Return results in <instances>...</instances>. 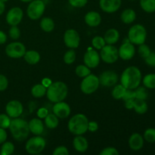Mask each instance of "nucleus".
I'll use <instances>...</instances> for the list:
<instances>
[{"mask_svg":"<svg viewBox=\"0 0 155 155\" xmlns=\"http://www.w3.org/2000/svg\"><path fill=\"white\" fill-rule=\"evenodd\" d=\"M126 88L122 84L117 85L112 90V96L115 99H122L126 92Z\"/></svg>","mask_w":155,"mask_h":155,"instance_id":"obj_32","label":"nucleus"},{"mask_svg":"<svg viewBox=\"0 0 155 155\" xmlns=\"http://www.w3.org/2000/svg\"><path fill=\"white\" fill-rule=\"evenodd\" d=\"M99 79L95 74H89L83 78L80 84V89L86 95L95 92L99 87Z\"/></svg>","mask_w":155,"mask_h":155,"instance_id":"obj_7","label":"nucleus"},{"mask_svg":"<svg viewBox=\"0 0 155 155\" xmlns=\"http://www.w3.org/2000/svg\"><path fill=\"white\" fill-rule=\"evenodd\" d=\"M147 37V31L145 27L141 24H135L128 32V39L131 43L141 45L145 43Z\"/></svg>","mask_w":155,"mask_h":155,"instance_id":"obj_5","label":"nucleus"},{"mask_svg":"<svg viewBox=\"0 0 155 155\" xmlns=\"http://www.w3.org/2000/svg\"><path fill=\"white\" fill-rule=\"evenodd\" d=\"M46 142L40 136H36L29 139L25 145V149L30 154H39L45 149Z\"/></svg>","mask_w":155,"mask_h":155,"instance_id":"obj_6","label":"nucleus"},{"mask_svg":"<svg viewBox=\"0 0 155 155\" xmlns=\"http://www.w3.org/2000/svg\"><path fill=\"white\" fill-rule=\"evenodd\" d=\"M121 21L124 24H132L136 18V14L134 10L131 8H127L124 10L121 14Z\"/></svg>","mask_w":155,"mask_h":155,"instance_id":"obj_25","label":"nucleus"},{"mask_svg":"<svg viewBox=\"0 0 155 155\" xmlns=\"http://www.w3.org/2000/svg\"><path fill=\"white\" fill-rule=\"evenodd\" d=\"M51 83H52V82L51 81V80H50V79L45 78L43 80H42V84L44 86H45V87H46V88H48V86H49L51 84Z\"/></svg>","mask_w":155,"mask_h":155,"instance_id":"obj_53","label":"nucleus"},{"mask_svg":"<svg viewBox=\"0 0 155 155\" xmlns=\"http://www.w3.org/2000/svg\"><path fill=\"white\" fill-rule=\"evenodd\" d=\"M135 52H136V49H135L134 45L129 40L124 42L118 50L119 57L124 61L130 60L133 58Z\"/></svg>","mask_w":155,"mask_h":155,"instance_id":"obj_16","label":"nucleus"},{"mask_svg":"<svg viewBox=\"0 0 155 155\" xmlns=\"http://www.w3.org/2000/svg\"><path fill=\"white\" fill-rule=\"evenodd\" d=\"M28 124L30 132L35 136H40L43 133L44 125L40 118H33Z\"/></svg>","mask_w":155,"mask_h":155,"instance_id":"obj_20","label":"nucleus"},{"mask_svg":"<svg viewBox=\"0 0 155 155\" xmlns=\"http://www.w3.org/2000/svg\"><path fill=\"white\" fill-rule=\"evenodd\" d=\"M135 98H136V94H135L134 89H126V92L125 93H124V97H123L122 99L124 100V101H127V100L135 99Z\"/></svg>","mask_w":155,"mask_h":155,"instance_id":"obj_44","label":"nucleus"},{"mask_svg":"<svg viewBox=\"0 0 155 155\" xmlns=\"http://www.w3.org/2000/svg\"><path fill=\"white\" fill-rule=\"evenodd\" d=\"M142 8L148 13L155 12V0H140Z\"/></svg>","mask_w":155,"mask_h":155,"instance_id":"obj_30","label":"nucleus"},{"mask_svg":"<svg viewBox=\"0 0 155 155\" xmlns=\"http://www.w3.org/2000/svg\"><path fill=\"white\" fill-rule=\"evenodd\" d=\"M58 117L54 114H48L45 117V124L48 128L54 129L58 126Z\"/></svg>","mask_w":155,"mask_h":155,"instance_id":"obj_27","label":"nucleus"},{"mask_svg":"<svg viewBox=\"0 0 155 155\" xmlns=\"http://www.w3.org/2000/svg\"><path fill=\"white\" fill-rule=\"evenodd\" d=\"M100 84L105 87H111L115 86L119 80L117 74L114 71H105L101 73L98 77Z\"/></svg>","mask_w":155,"mask_h":155,"instance_id":"obj_11","label":"nucleus"},{"mask_svg":"<svg viewBox=\"0 0 155 155\" xmlns=\"http://www.w3.org/2000/svg\"><path fill=\"white\" fill-rule=\"evenodd\" d=\"M9 130L14 139L20 142L27 139L30 134L29 124L21 118L16 117L12 120Z\"/></svg>","mask_w":155,"mask_h":155,"instance_id":"obj_2","label":"nucleus"},{"mask_svg":"<svg viewBox=\"0 0 155 155\" xmlns=\"http://www.w3.org/2000/svg\"><path fill=\"white\" fill-rule=\"evenodd\" d=\"M144 139L149 143H153L155 142V129H147L144 133Z\"/></svg>","mask_w":155,"mask_h":155,"instance_id":"obj_37","label":"nucleus"},{"mask_svg":"<svg viewBox=\"0 0 155 155\" xmlns=\"http://www.w3.org/2000/svg\"><path fill=\"white\" fill-rule=\"evenodd\" d=\"M7 139V133L5 129L0 127V144H2Z\"/></svg>","mask_w":155,"mask_h":155,"instance_id":"obj_50","label":"nucleus"},{"mask_svg":"<svg viewBox=\"0 0 155 155\" xmlns=\"http://www.w3.org/2000/svg\"><path fill=\"white\" fill-rule=\"evenodd\" d=\"M10 118L11 117L8 114H0V127L5 130L9 128L11 120H12Z\"/></svg>","mask_w":155,"mask_h":155,"instance_id":"obj_39","label":"nucleus"},{"mask_svg":"<svg viewBox=\"0 0 155 155\" xmlns=\"http://www.w3.org/2000/svg\"><path fill=\"white\" fill-rule=\"evenodd\" d=\"M125 102V107L127 109H133V102H134V99H130V100H127V101H124Z\"/></svg>","mask_w":155,"mask_h":155,"instance_id":"obj_51","label":"nucleus"},{"mask_svg":"<svg viewBox=\"0 0 155 155\" xmlns=\"http://www.w3.org/2000/svg\"><path fill=\"white\" fill-rule=\"evenodd\" d=\"M48 114V111L46 108L45 107H41L37 111V116L40 119H45V117Z\"/></svg>","mask_w":155,"mask_h":155,"instance_id":"obj_48","label":"nucleus"},{"mask_svg":"<svg viewBox=\"0 0 155 155\" xmlns=\"http://www.w3.org/2000/svg\"><path fill=\"white\" fill-rule=\"evenodd\" d=\"M25 52V46L20 42H11L5 48L6 54L12 58H21L24 57Z\"/></svg>","mask_w":155,"mask_h":155,"instance_id":"obj_10","label":"nucleus"},{"mask_svg":"<svg viewBox=\"0 0 155 155\" xmlns=\"http://www.w3.org/2000/svg\"><path fill=\"white\" fill-rule=\"evenodd\" d=\"M52 154L54 155H68L69 154V151H68V149L66 147L59 146L57 147L54 150Z\"/></svg>","mask_w":155,"mask_h":155,"instance_id":"obj_45","label":"nucleus"},{"mask_svg":"<svg viewBox=\"0 0 155 155\" xmlns=\"http://www.w3.org/2000/svg\"><path fill=\"white\" fill-rule=\"evenodd\" d=\"M129 145L133 151H139L143 148L144 138L139 133H133L129 139Z\"/></svg>","mask_w":155,"mask_h":155,"instance_id":"obj_19","label":"nucleus"},{"mask_svg":"<svg viewBox=\"0 0 155 155\" xmlns=\"http://www.w3.org/2000/svg\"><path fill=\"white\" fill-rule=\"evenodd\" d=\"M47 88L42 84H36L33 86L31 89V94L35 98H42L46 95Z\"/></svg>","mask_w":155,"mask_h":155,"instance_id":"obj_29","label":"nucleus"},{"mask_svg":"<svg viewBox=\"0 0 155 155\" xmlns=\"http://www.w3.org/2000/svg\"><path fill=\"white\" fill-rule=\"evenodd\" d=\"M145 61L148 66L155 67V52H151V51L148 57L145 58Z\"/></svg>","mask_w":155,"mask_h":155,"instance_id":"obj_47","label":"nucleus"},{"mask_svg":"<svg viewBox=\"0 0 155 155\" xmlns=\"http://www.w3.org/2000/svg\"><path fill=\"white\" fill-rule=\"evenodd\" d=\"M98 125L95 121H89V124H88V130L92 133H95L98 130Z\"/></svg>","mask_w":155,"mask_h":155,"instance_id":"obj_49","label":"nucleus"},{"mask_svg":"<svg viewBox=\"0 0 155 155\" xmlns=\"http://www.w3.org/2000/svg\"><path fill=\"white\" fill-rule=\"evenodd\" d=\"M21 1L23 2H30L33 0H21Z\"/></svg>","mask_w":155,"mask_h":155,"instance_id":"obj_55","label":"nucleus"},{"mask_svg":"<svg viewBox=\"0 0 155 155\" xmlns=\"http://www.w3.org/2000/svg\"><path fill=\"white\" fill-rule=\"evenodd\" d=\"M99 5L103 12L114 13L120 8L121 0H100Z\"/></svg>","mask_w":155,"mask_h":155,"instance_id":"obj_18","label":"nucleus"},{"mask_svg":"<svg viewBox=\"0 0 155 155\" xmlns=\"http://www.w3.org/2000/svg\"><path fill=\"white\" fill-rule=\"evenodd\" d=\"M133 109L139 114H144L148 110V104L145 100L135 98L133 102Z\"/></svg>","mask_w":155,"mask_h":155,"instance_id":"obj_26","label":"nucleus"},{"mask_svg":"<svg viewBox=\"0 0 155 155\" xmlns=\"http://www.w3.org/2000/svg\"><path fill=\"white\" fill-rule=\"evenodd\" d=\"M15 151V145L10 142H3V145L1 148L0 154L1 155H10L13 154Z\"/></svg>","mask_w":155,"mask_h":155,"instance_id":"obj_33","label":"nucleus"},{"mask_svg":"<svg viewBox=\"0 0 155 155\" xmlns=\"http://www.w3.org/2000/svg\"><path fill=\"white\" fill-rule=\"evenodd\" d=\"M135 94H136V98L137 99L146 100L148 98V92L146 89L144 87H139L138 86L136 89H134Z\"/></svg>","mask_w":155,"mask_h":155,"instance_id":"obj_38","label":"nucleus"},{"mask_svg":"<svg viewBox=\"0 0 155 155\" xmlns=\"http://www.w3.org/2000/svg\"><path fill=\"white\" fill-rule=\"evenodd\" d=\"M52 110L53 114H54L59 119L67 118L68 117H69L71 112V109L69 104H67L66 102H64L63 101L56 102L53 106Z\"/></svg>","mask_w":155,"mask_h":155,"instance_id":"obj_17","label":"nucleus"},{"mask_svg":"<svg viewBox=\"0 0 155 155\" xmlns=\"http://www.w3.org/2000/svg\"><path fill=\"white\" fill-rule=\"evenodd\" d=\"M142 80V73L135 66H131L124 70L121 74L120 83L126 89H135L139 86Z\"/></svg>","mask_w":155,"mask_h":155,"instance_id":"obj_1","label":"nucleus"},{"mask_svg":"<svg viewBox=\"0 0 155 155\" xmlns=\"http://www.w3.org/2000/svg\"><path fill=\"white\" fill-rule=\"evenodd\" d=\"M40 58L39 53L35 50L26 51L24 55V58L26 61V62L31 65H34L39 63V61H40Z\"/></svg>","mask_w":155,"mask_h":155,"instance_id":"obj_24","label":"nucleus"},{"mask_svg":"<svg viewBox=\"0 0 155 155\" xmlns=\"http://www.w3.org/2000/svg\"><path fill=\"white\" fill-rule=\"evenodd\" d=\"M24 17L23 10L19 7H14L8 12L6 21L10 26H18L21 22Z\"/></svg>","mask_w":155,"mask_h":155,"instance_id":"obj_13","label":"nucleus"},{"mask_svg":"<svg viewBox=\"0 0 155 155\" xmlns=\"http://www.w3.org/2000/svg\"><path fill=\"white\" fill-rule=\"evenodd\" d=\"M40 27L43 31L49 33L54 28V22L51 18H43L40 21Z\"/></svg>","mask_w":155,"mask_h":155,"instance_id":"obj_28","label":"nucleus"},{"mask_svg":"<svg viewBox=\"0 0 155 155\" xmlns=\"http://www.w3.org/2000/svg\"><path fill=\"white\" fill-rule=\"evenodd\" d=\"M101 155H118L119 151L114 147H107L100 152Z\"/></svg>","mask_w":155,"mask_h":155,"instance_id":"obj_42","label":"nucleus"},{"mask_svg":"<svg viewBox=\"0 0 155 155\" xmlns=\"http://www.w3.org/2000/svg\"><path fill=\"white\" fill-rule=\"evenodd\" d=\"M76 57H77V54H76L75 51L73 48H71V50L67 51L64 55V61L67 64H71L75 61Z\"/></svg>","mask_w":155,"mask_h":155,"instance_id":"obj_35","label":"nucleus"},{"mask_svg":"<svg viewBox=\"0 0 155 155\" xmlns=\"http://www.w3.org/2000/svg\"><path fill=\"white\" fill-rule=\"evenodd\" d=\"M143 84L148 89H155V74H147L144 77Z\"/></svg>","mask_w":155,"mask_h":155,"instance_id":"obj_31","label":"nucleus"},{"mask_svg":"<svg viewBox=\"0 0 155 155\" xmlns=\"http://www.w3.org/2000/svg\"><path fill=\"white\" fill-rule=\"evenodd\" d=\"M68 93V89L67 85L61 81H57L51 83V84L47 88L46 95L48 99L51 102H59L66 98Z\"/></svg>","mask_w":155,"mask_h":155,"instance_id":"obj_3","label":"nucleus"},{"mask_svg":"<svg viewBox=\"0 0 155 155\" xmlns=\"http://www.w3.org/2000/svg\"><path fill=\"white\" fill-rule=\"evenodd\" d=\"M85 22L89 27H97L101 24V17L98 12H89L85 16Z\"/></svg>","mask_w":155,"mask_h":155,"instance_id":"obj_21","label":"nucleus"},{"mask_svg":"<svg viewBox=\"0 0 155 155\" xmlns=\"http://www.w3.org/2000/svg\"><path fill=\"white\" fill-rule=\"evenodd\" d=\"M5 110L7 114L11 118L19 117L24 111V107L21 101L17 100L10 101L5 107Z\"/></svg>","mask_w":155,"mask_h":155,"instance_id":"obj_14","label":"nucleus"},{"mask_svg":"<svg viewBox=\"0 0 155 155\" xmlns=\"http://www.w3.org/2000/svg\"><path fill=\"white\" fill-rule=\"evenodd\" d=\"M89 120L83 114H77L73 116L68 122V130L76 136L83 135L88 131Z\"/></svg>","mask_w":155,"mask_h":155,"instance_id":"obj_4","label":"nucleus"},{"mask_svg":"<svg viewBox=\"0 0 155 155\" xmlns=\"http://www.w3.org/2000/svg\"><path fill=\"white\" fill-rule=\"evenodd\" d=\"M5 2L0 1V15L5 12Z\"/></svg>","mask_w":155,"mask_h":155,"instance_id":"obj_54","label":"nucleus"},{"mask_svg":"<svg viewBox=\"0 0 155 155\" xmlns=\"http://www.w3.org/2000/svg\"><path fill=\"white\" fill-rule=\"evenodd\" d=\"M76 74L79 77H81V78H84L86 76H88L89 74H91L90 68H88L86 65L80 64L76 68L75 70Z\"/></svg>","mask_w":155,"mask_h":155,"instance_id":"obj_34","label":"nucleus"},{"mask_svg":"<svg viewBox=\"0 0 155 155\" xmlns=\"http://www.w3.org/2000/svg\"><path fill=\"white\" fill-rule=\"evenodd\" d=\"M132 1H133V0H132Z\"/></svg>","mask_w":155,"mask_h":155,"instance_id":"obj_57","label":"nucleus"},{"mask_svg":"<svg viewBox=\"0 0 155 155\" xmlns=\"http://www.w3.org/2000/svg\"><path fill=\"white\" fill-rule=\"evenodd\" d=\"M0 1L3 2H8V0H0Z\"/></svg>","mask_w":155,"mask_h":155,"instance_id":"obj_56","label":"nucleus"},{"mask_svg":"<svg viewBox=\"0 0 155 155\" xmlns=\"http://www.w3.org/2000/svg\"><path fill=\"white\" fill-rule=\"evenodd\" d=\"M73 145H74V149L80 153H83L86 151L88 148H89L88 141L86 140V138L82 136V135L77 136L74 138V141H73Z\"/></svg>","mask_w":155,"mask_h":155,"instance_id":"obj_22","label":"nucleus"},{"mask_svg":"<svg viewBox=\"0 0 155 155\" xmlns=\"http://www.w3.org/2000/svg\"><path fill=\"white\" fill-rule=\"evenodd\" d=\"M150 53H151V49H150V48L148 47V45H145V43L139 45V54L141 57L145 59V58L148 57V54H149Z\"/></svg>","mask_w":155,"mask_h":155,"instance_id":"obj_40","label":"nucleus"},{"mask_svg":"<svg viewBox=\"0 0 155 155\" xmlns=\"http://www.w3.org/2000/svg\"><path fill=\"white\" fill-rule=\"evenodd\" d=\"M92 46L95 48H96V49L101 50V48L106 45V42L105 41H104V38L101 37V36H95V37L92 39Z\"/></svg>","mask_w":155,"mask_h":155,"instance_id":"obj_36","label":"nucleus"},{"mask_svg":"<svg viewBox=\"0 0 155 155\" xmlns=\"http://www.w3.org/2000/svg\"><path fill=\"white\" fill-rule=\"evenodd\" d=\"M64 42L70 48H78L80 42V37L77 30L74 29L68 30L64 35Z\"/></svg>","mask_w":155,"mask_h":155,"instance_id":"obj_12","label":"nucleus"},{"mask_svg":"<svg viewBox=\"0 0 155 155\" xmlns=\"http://www.w3.org/2000/svg\"><path fill=\"white\" fill-rule=\"evenodd\" d=\"M45 5L42 0H33L30 2L27 9V16L31 20H38L43 15Z\"/></svg>","mask_w":155,"mask_h":155,"instance_id":"obj_8","label":"nucleus"},{"mask_svg":"<svg viewBox=\"0 0 155 155\" xmlns=\"http://www.w3.org/2000/svg\"><path fill=\"white\" fill-rule=\"evenodd\" d=\"M70 5L74 8H82L86 5L88 0H68Z\"/></svg>","mask_w":155,"mask_h":155,"instance_id":"obj_43","label":"nucleus"},{"mask_svg":"<svg viewBox=\"0 0 155 155\" xmlns=\"http://www.w3.org/2000/svg\"><path fill=\"white\" fill-rule=\"evenodd\" d=\"M8 86V80L5 76L0 74V91H5Z\"/></svg>","mask_w":155,"mask_h":155,"instance_id":"obj_46","label":"nucleus"},{"mask_svg":"<svg viewBox=\"0 0 155 155\" xmlns=\"http://www.w3.org/2000/svg\"><path fill=\"white\" fill-rule=\"evenodd\" d=\"M99 54L101 60L107 64L114 63L119 58L118 49L113 45L106 44L101 49Z\"/></svg>","mask_w":155,"mask_h":155,"instance_id":"obj_9","label":"nucleus"},{"mask_svg":"<svg viewBox=\"0 0 155 155\" xmlns=\"http://www.w3.org/2000/svg\"><path fill=\"white\" fill-rule=\"evenodd\" d=\"M101 61L100 54L94 49H89L84 54L83 61L85 65L89 68H95L98 66Z\"/></svg>","mask_w":155,"mask_h":155,"instance_id":"obj_15","label":"nucleus"},{"mask_svg":"<svg viewBox=\"0 0 155 155\" xmlns=\"http://www.w3.org/2000/svg\"><path fill=\"white\" fill-rule=\"evenodd\" d=\"M7 40V36L3 31L0 30V45L4 44Z\"/></svg>","mask_w":155,"mask_h":155,"instance_id":"obj_52","label":"nucleus"},{"mask_svg":"<svg viewBox=\"0 0 155 155\" xmlns=\"http://www.w3.org/2000/svg\"><path fill=\"white\" fill-rule=\"evenodd\" d=\"M9 36L12 38V39H19L20 36H21V31H20L19 28L17 26H12V27L9 30Z\"/></svg>","mask_w":155,"mask_h":155,"instance_id":"obj_41","label":"nucleus"},{"mask_svg":"<svg viewBox=\"0 0 155 155\" xmlns=\"http://www.w3.org/2000/svg\"><path fill=\"white\" fill-rule=\"evenodd\" d=\"M104 41H105L106 44L108 45H114L120 39V33L117 30L114 28H110L106 31L105 34L104 36Z\"/></svg>","mask_w":155,"mask_h":155,"instance_id":"obj_23","label":"nucleus"}]
</instances>
